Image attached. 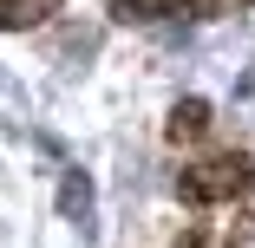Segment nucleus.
Wrapping results in <instances>:
<instances>
[{"label": "nucleus", "mask_w": 255, "mask_h": 248, "mask_svg": "<svg viewBox=\"0 0 255 248\" xmlns=\"http://www.w3.org/2000/svg\"><path fill=\"white\" fill-rule=\"evenodd\" d=\"M242 183H249V157H216V164H196L183 176V196L210 203V196H236Z\"/></svg>", "instance_id": "nucleus-1"}]
</instances>
